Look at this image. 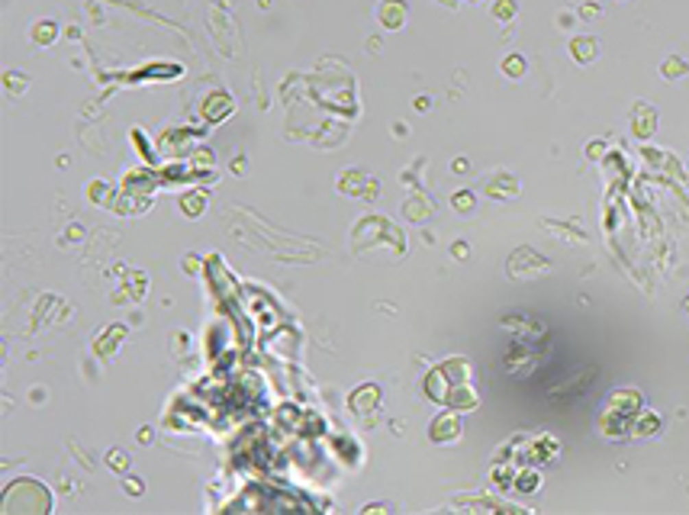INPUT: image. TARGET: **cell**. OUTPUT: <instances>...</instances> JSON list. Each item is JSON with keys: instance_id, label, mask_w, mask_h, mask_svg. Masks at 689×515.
<instances>
[{"instance_id": "cell-1", "label": "cell", "mask_w": 689, "mask_h": 515, "mask_svg": "<svg viewBox=\"0 0 689 515\" xmlns=\"http://www.w3.org/2000/svg\"><path fill=\"white\" fill-rule=\"evenodd\" d=\"M377 16H380V23L387 26V29H400L403 20H406V3L403 0H387V3H380Z\"/></svg>"}, {"instance_id": "cell-2", "label": "cell", "mask_w": 689, "mask_h": 515, "mask_svg": "<svg viewBox=\"0 0 689 515\" xmlns=\"http://www.w3.org/2000/svg\"><path fill=\"white\" fill-rule=\"evenodd\" d=\"M593 49H596L593 39H577V43H573V52H577V58H580V62H593V58H596Z\"/></svg>"}, {"instance_id": "cell-3", "label": "cell", "mask_w": 689, "mask_h": 515, "mask_svg": "<svg viewBox=\"0 0 689 515\" xmlns=\"http://www.w3.org/2000/svg\"><path fill=\"white\" fill-rule=\"evenodd\" d=\"M660 71H664V74H667V77H673V81H677V77H679V74H683V71H686V64H683V62H679V58H670V62H667V64H664V68H660Z\"/></svg>"}, {"instance_id": "cell-4", "label": "cell", "mask_w": 689, "mask_h": 515, "mask_svg": "<svg viewBox=\"0 0 689 515\" xmlns=\"http://www.w3.org/2000/svg\"><path fill=\"white\" fill-rule=\"evenodd\" d=\"M52 36H55L52 23H39V29H36V39H39V43H49Z\"/></svg>"}, {"instance_id": "cell-5", "label": "cell", "mask_w": 689, "mask_h": 515, "mask_svg": "<svg viewBox=\"0 0 689 515\" xmlns=\"http://www.w3.org/2000/svg\"><path fill=\"white\" fill-rule=\"evenodd\" d=\"M506 71H512V74H522V68H525V62L522 58H506V64H503Z\"/></svg>"}, {"instance_id": "cell-6", "label": "cell", "mask_w": 689, "mask_h": 515, "mask_svg": "<svg viewBox=\"0 0 689 515\" xmlns=\"http://www.w3.org/2000/svg\"><path fill=\"white\" fill-rule=\"evenodd\" d=\"M686 313H689V300H686Z\"/></svg>"}]
</instances>
